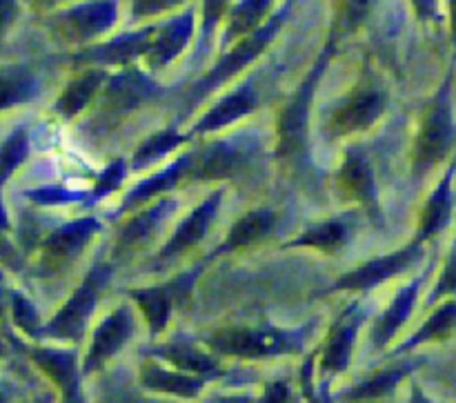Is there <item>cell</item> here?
<instances>
[{"instance_id": "cell-1", "label": "cell", "mask_w": 456, "mask_h": 403, "mask_svg": "<svg viewBox=\"0 0 456 403\" xmlns=\"http://www.w3.org/2000/svg\"><path fill=\"white\" fill-rule=\"evenodd\" d=\"M338 29L334 27L330 34L328 43L321 49L316 56L314 65L301 80L297 92L292 94L288 103L281 110L279 119H276V160L283 165H292L297 169L310 168V114L312 103H314L316 87H319L321 78H323L325 70H328L330 61L337 53L338 47Z\"/></svg>"}, {"instance_id": "cell-2", "label": "cell", "mask_w": 456, "mask_h": 403, "mask_svg": "<svg viewBox=\"0 0 456 403\" xmlns=\"http://www.w3.org/2000/svg\"><path fill=\"white\" fill-rule=\"evenodd\" d=\"M319 319L305 321L298 328H276L272 324L263 325H236L221 328L203 339L205 346L218 357L234 359H270V357H292L305 352L307 341L314 334Z\"/></svg>"}, {"instance_id": "cell-3", "label": "cell", "mask_w": 456, "mask_h": 403, "mask_svg": "<svg viewBox=\"0 0 456 403\" xmlns=\"http://www.w3.org/2000/svg\"><path fill=\"white\" fill-rule=\"evenodd\" d=\"M292 7H294V0H285V3L281 4V7L276 9V12L272 13V16L267 18L261 27H258V29H254L252 34H248V36H243L240 40H236L234 47H232L230 52L223 53L221 61H218L216 65H214L212 70L203 76V78L196 80V83L187 89L185 92V114H183V119H185L187 114H191V111H194L196 107H199L200 103L209 96V94H214L216 89H221L223 85L230 83L234 76H239L240 71L248 70V67L252 65V62L256 61V58L261 56V53L265 52L272 43H274V38L279 36L281 27L285 25V21H288L289 13H292Z\"/></svg>"}, {"instance_id": "cell-4", "label": "cell", "mask_w": 456, "mask_h": 403, "mask_svg": "<svg viewBox=\"0 0 456 403\" xmlns=\"http://www.w3.org/2000/svg\"><path fill=\"white\" fill-rule=\"evenodd\" d=\"M452 83L454 67H450L445 78L441 80L436 94L432 96L426 114H423L412 154V178L417 183L421 181L423 177H428L436 165L444 163L448 156H452L456 147Z\"/></svg>"}, {"instance_id": "cell-5", "label": "cell", "mask_w": 456, "mask_h": 403, "mask_svg": "<svg viewBox=\"0 0 456 403\" xmlns=\"http://www.w3.org/2000/svg\"><path fill=\"white\" fill-rule=\"evenodd\" d=\"M111 276H114V263H96L87 272V276L80 281L74 294L52 317V321L45 324L43 339H56V341L80 346L85 334H87V325L96 312L98 301H101V294L107 290Z\"/></svg>"}, {"instance_id": "cell-6", "label": "cell", "mask_w": 456, "mask_h": 403, "mask_svg": "<svg viewBox=\"0 0 456 403\" xmlns=\"http://www.w3.org/2000/svg\"><path fill=\"white\" fill-rule=\"evenodd\" d=\"M263 159L258 134L243 132L236 136L212 141L196 150L190 181H232L252 172Z\"/></svg>"}, {"instance_id": "cell-7", "label": "cell", "mask_w": 456, "mask_h": 403, "mask_svg": "<svg viewBox=\"0 0 456 403\" xmlns=\"http://www.w3.org/2000/svg\"><path fill=\"white\" fill-rule=\"evenodd\" d=\"M208 263V259H200V261L196 263V266H191L190 270L181 272V275L165 281V284L129 290V299L141 308L142 317H145L147 321V328H150L151 339L160 337V334L167 330L169 319H172L176 308H185L187 303L191 301L196 281L200 279V275H203Z\"/></svg>"}, {"instance_id": "cell-8", "label": "cell", "mask_w": 456, "mask_h": 403, "mask_svg": "<svg viewBox=\"0 0 456 403\" xmlns=\"http://www.w3.org/2000/svg\"><path fill=\"white\" fill-rule=\"evenodd\" d=\"M370 317V308H365L361 301H350L337 317V321L330 328L328 337H325L323 346L319 348V361H316V373L323 377L319 383L321 399L328 401L332 397L328 395L330 379L343 374L352 364V350H354L356 334H359L361 325Z\"/></svg>"}, {"instance_id": "cell-9", "label": "cell", "mask_w": 456, "mask_h": 403, "mask_svg": "<svg viewBox=\"0 0 456 403\" xmlns=\"http://www.w3.org/2000/svg\"><path fill=\"white\" fill-rule=\"evenodd\" d=\"M165 94L167 89L156 83L147 71L134 65L123 67L120 71L111 74L102 87V103L96 120H105L107 127V123H114V120L159 101Z\"/></svg>"}, {"instance_id": "cell-10", "label": "cell", "mask_w": 456, "mask_h": 403, "mask_svg": "<svg viewBox=\"0 0 456 403\" xmlns=\"http://www.w3.org/2000/svg\"><path fill=\"white\" fill-rule=\"evenodd\" d=\"M423 245L426 243H421L419 239H412L410 243H405L403 248L395 250V252L370 259L363 266L354 267V270H350L347 275H343L341 279L334 281L328 290L319 292V297H328V294L337 292H368V290L377 288V285L403 275L408 267H412L414 263L421 261Z\"/></svg>"}, {"instance_id": "cell-11", "label": "cell", "mask_w": 456, "mask_h": 403, "mask_svg": "<svg viewBox=\"0 0 456 403\" xmlns=\"http://www.w3.org/2000/svg\"><path fill=\"white\" fill-rule=\"evenodd\" d=\"M134 333H136V317H134L132 306L123 303L116 310H111L101 324L94 328L92 341H89L87 352L83 359V374L98 373L105 368L110 359H114L129 341H132Z\"/></svg>"}, {"instance_id": "cell-12", "label": "cell", "mask_w": 456, "mask_h": 403, "mask_svg": "<svg viewBox=\"0 0 456 403\" xmlns=\"http://www.w3.org/2000/svg\"><path fill=\"white\" fill-rule=\"evenodd\" d=\"M387 107V94L374 83H361L330 119V134L346 138L372 127Z\"/></svg>"}, {"instance_id": "cell-13", "label": "cell", "mask_w": 456, "mask_h": 403, "mask_svg": "<svg viewBox=\"0 0 456 403\" xmlns=\"http://www.w3.org/2000/svg\"><path fill=\"white\" fill-rule=\"evenodd\" d=\"M118 21V0H85L53 16V27L69 43H92Z\"/></svg>"}, {"instance_id": "cell-14", "label": "cell", "mask_w": 456, "mask_h": 403, "mask_svg": "<svg viewBox=\"0 0 456 403\" xmlns=\"http://www.w3.org/2000/svg\"><path fill=\"white\" fill-rule=\"evenodd\" d=\"M31 364L47 379L56 383L62 403H85L83 395V364L78 361V350L71 348H49L31 346L25 348Z\"/></svg>"}, {"instance_id": "cell-15", "label": "cell", "mask_w": 456, "mask_h": 403, "mask_svg": "<svg viewBox=\"0 0 456 403\" xmlns=\"http://www.w3.org/2000/svg\"><path fill=\"white\" fill-rule=\"evenodd\" d=\"M147 357L151 359L165 361L172 368L183 370V373L199 374V377H205L208 382L212 379H223L227 374H232L230 370L223 368V364L218 361V355H214L208 346H199L196 339L187 337V334L178 333L174 334L169 341L159 343V346H151L145 350Z\"/></svg>"}, {"instance_id": "cell-16", "label": "cell", "mask_w": 456, "mask_h": 403, "mask_svg": "<svg viewBox=\"0 0 456 403\" xmlns=\"http://www.w3.org/2000/svg\"><path fill=\"white\" fill-rule=\"evenodd\" d=\"M156 25H147L142 29L127 31L105 43L89 45L80 52L71 53L69 61L74 65L89 67H129L138 58H145L150 52L151 38H154Z\"/></svg>"}, {"instance_id": "cell-17", "label": "cell", "mask_w": 456, "mask_h": 403, "mask_svg": "<svg viewBox=\"0 0 456 403\" xmlns=\"http://www.w3.org/2000/svg\"><path fill=\"white\" fill-rule=\"evenodd\" d=\"M337 183L346 196L361 205L368 212L372 221L383 226V212H381V201H379L377 181H374L372 165H370L368 154L363 147L352 145L346 150L341 168L337 169Z\"/></svg>"}, {"instance_id": "cell-18", "label": "cell", "mask_w": 456, "mask_h": 403, "mask_svg": "<svg viewBox=\"0 0 456 403\" xmlns=\"http://www.w3.org/2000/svg\"><path fill=\"white\" fill-rule=\"evenodd\" d=\"M102 230V223L96 217H85L78 221L62 223L40 243V270L56 272L74 261L85 245L94 239V234Z\"/></svg>"}, {"instance_id": "cell-19", "label": "cell", "mask_w": 456, "mask_h": 403, "mask_svg": "<svg viewBox=\"0 0 456 403\" xmlns=\"http://www.w3.org/2000/svg\"><path fill=\"white\" fill-rule=\"evenodd\" d=\"M258 105H261V94L256 89V78H248L234 92L225 94L216 105L209 107V111H205L203 119L190 129V134L196 138L205 136V134L221 132V129L239 123L245 116L254 114Z\"/></svg>"}, {"instance_id": "cell-20", "label": "cell", "mask_w": 456, "mask_h": 403, "mask_svg": "<svg viewBox=\"0 0 456 403\" xmlns=\"http://www.w3.org/2000/svg\"><path fill=\"white\" fill-rule=\"evenodd\" d=\"M223 196H225V190H223V187H218V190H214L212 194H209L208 199L199 205V208L191 210V212L187 214L185 221L176 227V232L169 236V241L165 243V248L160 250L159 257L154 259V266H163V263L181 257V254H185L187 250H191L194 245H199L200 241L205 239L209 226H212L214 218H216L218 208H221V203H223Z\"/></svg>"}, {"instance_id": "cell-21", "label": "cell", "mask_w": 456, "mask_h": 403, "mask_svg": "<svg viewBox=\"0 0 456 403\" xmlns=\"http://www.w3.org/2000/svg\"><path fill=\"white\" fill-rule=\"evenodd\" d=\"M196 29V13L194 9H185L178 16L156 25L154 38H151L150 52H147L145 62L151 71H160L172 65L178 56L187 49L191 36Z\"/></svg>"}, {"instance_id": "cell-22", "label": "cell", "mask_w": 456, "mask_h": 403, "mask_svg": "<svg viewBox=\"0 0 456 403\" xmlns=\"http://www.w3.org/2000/svg\"><path fill=\"white\" fill-rule=\"evenodd\" d=\"M428 275H430V272H423L417 279L410 281L408 285H403V288L396 292V297L392 299L390 306H387L386 310L381 312V317L374 321L372 330H370V341H372L374 350H386V348L395 341L399 330L408 324L414 308H417L419 292H421Z\"/></svg>"}, {"instance_id": "cell-23", "label": "cell", "mask_w": 456, "mask_h": 403, "mask_svg": "<svg viewBox=\"0 0 456 403\" xmlns=\"http://www.w3.org/2000/svg\"><path fill=\"white\" fill-rule=\"evenodd\" d=\"M194 159H196V150L185 152V154L178 156L176 160H172L167 168L151 174L150 178H145V181L138 183L136 187H132V190L127 192V196H125L123 203H120V208L114 212V217H120V214L125 212H132L134 208L142 205L145 201L167 194L169 190L178 187L181 183L190 181L191 168H194Z\"/></svg>"}, {"instance_id": "cell-24", "label": "cell", "mask_w": 456, "mask_h": 403, "mask_svg": "<svg viewBox=\"0 0 456 403\" xmlns=\"http://www.w3.org/2000/svg\"><path fill=\"white\" fill-rule=\"evenodd\" d=\"M138 383L150 392H160V395L178 397V399H196L208 386V379L199 374L183 373V370L172 368V366H160L159 361L147 359L138 373Z\"/></svg>"}, {"instance_id": "cell-25", "label": "cell", "mask_w": 456, "mask_h": 403, "mask_svg": "<svg viewBox=\"0 0 456 403\" xmlns=\"http://www.w3.org/2000/svg\"><path fill=\"white\" fill-rule=\"evenodd\" d=\"M456 177V154L450 160L448 169L441 177V181L436 183V187L432 190L430 199L423 205V212L419 217V230L414 239H419L421 243H428L430 239H435L436 234L445 230L450 226V218H452V208H454V194H452V183Z\"/></svg>"}, {"instance_id": "cell-26", "label": "cell", "mask_w": 456, "mask_h": 403, "mask_svg": "<svg viewBox=\"0 0 456 403\" xmlns=\"http://www.w3.org/2000/svg\"><path fill=\"white\" fill-rule=\"evenodd\" d=\"M276 221H279V218H276V212L270 208L252 210V212L243 214V217L230 227V232H227V236L223 239V243L216 245L205 259L212 263L216 261V259L225 257V254H234L239 252V250L248 248V245L258 243V241H263L265 236H270L272 232H274Z\"/></svg>"}, {"instance_id": "cell-27", "label": "cell", "mask_w": 456, "mask_h": 403, "mask_svg": "<svg viewBox=\"0 0 456 403\" xmlns=\"http://www.w3.org/2000/svg\"><path fill=\"white\" fill-rule=\"evenodd\" d=\"M421 364L423 359H405L401 361V364L392 366V368L379 370V373L361 379L359 383H354L352 388L343 391L341 395H337V401L365 403V401L386 399V397L395 395V391L401 386V382H403L405 377H410L414 370L421 368Z\"/></svg>"}, {"instance_id": "cell-28", "label": "cell", "mask_w": 456, "mask_h": 403, "mask_svg": "<svg viewBox=\"0 0 456 403\" xmlns=\"http://www.w3.org/2000/svg\"><path fill=\"white\" fill-rule=\"evenodd\" d=\"M176 208L178 203L174 199H159L156 203H151L150 208L142 210L141 214H136L132 221L125 223L114 245L116 257H120V254L125 252H132V250L147 243V241L156 234V230L163 227V223L176 212Z\"/></svg>"}, {"instance_id": "cell-29", "label": "cell", "mask_w": 456, "mask_h": 403, "mask_svg": "<svg viewBox=\"0 0 456 403\" xmlns=\"http://www.w3.org/2000/svg\"><path fill=\"white\" fill-rule=\"evenodd\" d=\"M107 80H110V74H107L105 67H89V70H85L83 74H78L65 85L58 101L53 103V111L65 120L76 119L96 98V94L105 87Z\"/></svg>"}, {"instance_id": "cell-30", "label": "cell", "mask_w": 456, "mask_h": 403, "mask_svg": "<svg viewBox=\"0 0 456 403\" xmlns=\"http://www.w3.org/2000/svg\"><path fill=\"white\" fill-rule=\"evenodd\" d=\"M454 333H456V299H445V301H441L439 306H436V310L423 321V325L412 334V337L405 339L403 343H399V346L390 352V357L410 355V352L426 346V343L448 341Z\"/></svg>"}, {"instance_id": "cell-31", "label": "cell", "mask_w": 456, "mask_h": 403, "mask_svg": "<svg viewBox=\"0 0 456 403\" xmlns=\"http://www.w3.org/2000/svg\"><path fill=\"white\" fill-rule=\"evenodd\" d=\"M352 239V218L337 217L330 221L316 223V226L307 227L301 234L294 236L292 241L283 245V248H310L319 250L323 254H334L338 250L346 248Z\"/></svg>"}, {"instance_id": "cell-32", "label": "cell", "mask_w": 456, "mask_h": 403, "mask_svg": "<svg viewBox=\"0 0 456 403\" xmlns=\"http://www.w3.org/2000/svg\"><path fill=\"white\" fill-rule=\"evenodd\" d=\"M274 0H240L227 12V27L223 34V45H230L240 40L243 36L252 34L254 29L267 21V12L272 9Z\"/></svg>"}, {"instance_id": "cell-33", "label": "cell", "mask_w": 456, "mask_h": 403, "mask_svg": "<svg viewBox=\"0 0 456 403\" xmlns=\"http://www.w3.org/2000/svg\"><path fill=\"white\" fill-rule=\"evenodd\" d=\"M191 138L194 136H191L190 132L181 134L176 127H174V125L172 127H165V129H160V132L151 134V136L145 138V141L138 145V150L134 152L132 169H136L138 172V169H145V168H150V165L159 163L160 159H165L167 154H172L176 147H181L183 143L191 141Z\"/></svg>"}, {"instance_id": "cell-34", "label": "cell", "mask_w": 456, "mask_h": 403, "mask_svg": "<svg viewBox=\"0 0 456 403\" xmlns=\"http://www.w3.org/2000/svg\"><path fill=\"white\" fill-rule=\"evenodd\" d=\"M40 83L34 76V71H29L22 65L4 67L3 70V110H12L13 105H22V103H29L38 96Z\"/></svg>"}, {"instance_id": "cell-35", "label": "cell", "mask_w": 456, "mask_h": 403, "mask_svg": "<svg viewBox=\"0 0 456 403\" xmlns=\"http://www.w3.org/2000/svg\"><path fill=\"white\" fill-rule=\"evenodd\" d=\"M9 310H12L13 325L25 334L31 341H40L43 339V328L45 324L40 321L38 310L34 308V303L25 297L18 290H12L9 292Z\"/></svg>"}, {"instance_id": "cell-36", "label": "cell", "mask_w": 456, "mask_h": 403, "mask_svg": "<svg viewBox=\"0 0 456 403\" xmlns=\"http://www.w3.org/2000/svg\"><path fill=\"white\" fill-rule=\"evenodd\" d=\"M29 156V129L25 125L13 129L3 143L0 150V169H3V183L12 178V174L20 168Z\"/></svg>"}, {"instance_id": "cell-37", "label": "cell", "mask_w": 456, "mask_h": 403, "mask_svg": "<svg viewBox=\"0 0 456 403\" xmlns=\"http://www.w3.org/2000/svg\"><path fill=\"white\" fill-rule=\"evenodd\" d=\"M125 177H127V163H125L123 159L110 160L107 168L98 174L92 194H87V203L85 205H94L98 203V201L107 199L110 194H114V192L123 185Z\"/></svg>"}, {"instance_id": "cell-38", "label": "cell", "mask_w": 456, "mask_h": 403, "mask_svg": "<svg viewBox=\"0 0 456 403\" xmlns=\"http://www.w3.org/2000/svg\"><path fill=\"white\" fill-rule=\"evenodd\" d=\"M25 199H29L34 205H40V208H58V205L78 203V201L87 199V194L71 192L62 185H43L36 187V190H27Z\"/></svg>"}, {"instance_id": "cell-39", "label": "cell", "mask_w": 456, "mask_h": 403, "mask_svg": "<svg viewBox=\"0 0 456 403\" xmlns=\"http://www.w3.org/2000/svg\"><path fill=\"white\" fill-rule=\"evenodd\" d=\"M445 299H456V239L452 248H450L444 267H441V275L436 279L435 288H432L430 297L426 299V308L436 306V303L445 301Z\"/></svg>"}, {"instance_id": "cell-40", "label": "cell", "mask_w": 456, "mask_h": 403, "mask_svg": "<svg viewBox=\"0 0 456 403\" xmlns=\"http://www.w3.org/2000/svg\"><path fill=\"white\" fill-rule=\"evenodd\" d=\"M374 4H377V0H346V3H343L341 18H338V22L334 25L338 29V34H352V31L359 29V27L370 18Z\"/></svg>"}, {"instance_id": "cell-41", "label": "cell", "mask_w": 456, "mask_h": 403, "mask_svg": "<svg viewBox=\"0 0 456 403\" xmlns=\"http://www.w3.org/2000/svg\"><path fill=\"white\" fill-rule=\"evenodd\" d=\"M232 0H203V18H200V34H199V56L208 49L209 38L216 29L218 21L230 12Z\"/></svg>"}, {"instance_id": "cell-42", "label": "cell", "mask_w": 456, "mask_h": 403, "mask_svg": "<svg viewBox=\"0 0 456 403\" xmlns=\"http://www.w3.org/2000/svg\"><path fill=\"white\" fill-rule=\"evenodd\" d=\"M98 403H176V401H165V399H156V397H147L142 392H138L136 388L127 386V383H116L111 386L105 395L98 399Z\"/></svg>"}, {"instance_id": "cell-43", "label": "cell", "mask_w": 456, "mask_h": 403, "mask_svg": "<svg viewBox=\"0 0 456 403\" xmlns=\"http://www.w3.org/2000/svg\"><path fill=\"white\" fill-rule=\"evenodd\" d=\"M183 3L185 0H132V18L145 21V18L160 16V13L181 7Z\"/></svg>"}, {"instance_id": "cell-44", "label": "cell", "mask_w": 456, "mask_h": 403, "mask_svg": "<svg viewBox=\"0 0 456 403\" xmlns=\"http://www.w3.org/2000/svg\"><path fill=\"white\" fill-rule=\"evenodd\" d=\"M292 401V391L289 383L283 379H274L265 386V392L258 397V403H289Z\"/></svg>"}, {"instance_id": "cell-45", "label": "cell", "mask_w": 456, "mask_h": 403, "mask_svg": "<svg viewBox=\"0 0 456 403\" xmlns=\"http://www.w3.org/2000/svg\"><path fill=\"white\" fill-rule=\"evenodd\" d=\"M414 13L421 22H441V12H439V0H410Z\"/></svg>"}, {"instance_id": "cell-46", "label": "cell", "mask_w": 456, "mask_h": 403, "mask_svg": "<svg viewBox=\"0 0 456 403\" xmlns=\"http://www.w3.org/2000/svg\"><path fill=\"white\" fill-rule=\"evenodd\" d=\"M208 403H258V399L249 395H218Z\"/></svg>"}, {"instance_id": "cell-47", "label": "cell", "mask_w": 456, "mask_h": 403, "mask_svg": "<svg viewBox=\"0 0 456 403\" xmlns=\"http://www.w3.org/2000/svg\"><path fill=\"white\" fill-rule=\"evenodd\" d=\"M408 403H436V401H432L430 397L423 392V388L419 386L417 382H412V386H410V401Z\"/></svg>"}, {"instance_id": "cell-48", "label": "cell", "mask_w": 456, "mask_h": 403, "mask_svg": "<svg viewBox=\"0 0 456 403\" xmlns=\"http://www.w3.org/2000/svg\"><path fill=\"white\" fill-rule=\"evenodd\" d=\"M450 7V34H452V45L456 52V0H448Z\"/></svg>"}, {"instance_id": "cell-49", "label": "cell", "mask_w": 456, "mask_h": 403, "mask_svg": "<svg viewBox=\"0 0 456 403\" xmlns=\"http://www.w3.org/2000/svg\"><path fill=\"white\" fill-rule=\"evenodd\" d=\"M31 403H53V397H52V392H43V395L36 397V401H31Z\"/></svg>"}, {"instance_id": "cell-50", "label": "cell", "mask_w": 456, "mask_h": 403, "mask_svg": "<svg viewBox=\"0 0 456 403\" xmlns=\"http://www.w3.org/2000/svg\"><path fill=\"white\" fill-rule=\"evenodd\" d=\"M27 3H34V4H53V3H62V0H27Z\"/></svg>"}, {"instance_id": "cell-51", "label": "cell", "mask_w": 456, "mask_h": 403, "mask_svg": "<svg viewBox=\"0 0 456 403\" xmlns=\"http://www.w3.org/2000/svg\"><path fill=\"white\" fill-rule=\"evenodd\" d=\"M325 403H334V399H330V401H325Z\"/></svg>"}, {"instance_id": "cell-52", "label": "cell", "mask_w": 456, "mask_h": 403, "mask_svg": "<svg viewBox=\"0 0 456 403\" xmlns=\"http://www.w3.org/2000/svg\"><path fill=\"white\" fill-rule=\"evenodd\" d=\"M365 403H379V401H365Z\"/></svg>"}]
</instances>
